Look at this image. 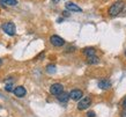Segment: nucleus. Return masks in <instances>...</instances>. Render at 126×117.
Wrapping results in <instances>:
<instances>
[{"label":"nucleus","mask_w":126,"mask_h":117,"mask_svg":"<svg viewBox=\"0 0 126 117\" xmlns=\"http://www.w3.org/2000/svg\"><path fill=\"white\" fill-rule=\"evenodd\" d=\"M124 6H125V2L119 0V1H116L113 5H111L110 8H109V15L110 16H117L119 15L120 13L124 9Z\"/></svg>","instance_id":"f257e3e1"},{"label":"nucleus","mask_w":126,"mask_h":117,"mask_svg":"<svg viewBox=\"0 0 126 117\" xmlns=\"http://www.w3.org/2000/svg\"><path fill=\"white\" fill-rule=\"evenodd\" d=\"M1 28H2V30H4L7 35H9V36H14L15 33H16L15 24H14L13 22H5V23H2Z\"/></svg>","instance_id":"f03ea898"},{"label":"nucleus","mask_w":126,"mask_h":117,"mask_svg":"<svg viewBox=\"0 0 126 117\" xmlns=\"http://www.w3.org/2000/svg\"><path fill=\"white\" fill-rule=\"evenodd\" d=\"M50 43L52 44L53 46H63L65 44V41H64V38H61L60 36H58V35H52L51 37H50Z\"/></svg>","instance_id":"7ed1b4c3"},{"label":"nucleus","mask_w":126,"mask_h":117,"mask_svg":"<svg viewBox=\"0 0 126 117\" xmlns=\"http://www.w3.org/2000/svg\"><path fill=\"white\" fill-rule=\"evenodd\" d=\"M90 104H92V98H89V96L82 98L80 100V102H79V104H78V109L79 110H84V109H87Z\"/></svg>","instance_id":"20e7f679"},{"label":"nucleus","mask_w":126,"mask_h":117,"mask_svg":"<svg viewBox=\"0 0 126 117\" xmlns=\"http://www.w3.org/2000/svg\"><path fill=\"white\" fill-rule=\"evenodd\" d=\"M64 92V87H63V85L61 83H53V85H51V87H50V93L52 95H59L61 94Z\"/></svg>","instance_id":"39448f33"},{"label":"nucleus","mask_w":126,"mask_h":117,"mask_svg":"<svg viewBox=\"0 0 126 117\" xmlns=\"http://www.w3.org/2000/svg\"><path fill=\"white\" fill-rule=\"evenodd\" d=\"M82 96H83V93L80 89H73L69 93V98H72L73 101H79L82 98Z\"/></svg>","instance_id":"423d86ee"},{"label":"nucleus","mask_w":126,"mask_h":117,"mask_svg":"<svg viewBox=\"0 0 126 117\" xmlns=\"http://www.w3.org/2000/svg\"><path fill=\"white\" fill-rule=\"evenodd\" d=\"M13 93H14L15 96H17V98H23L24 95L27 94V91H26V88H24L23 86H17V87L14 88Z\"/></svg>","instance_id":"0eeeda50"},{"label":"nucleus","mask_w":126,"mask_h":117,"mask_svg":"<svg viewBox=\"0 0 126 117\" xmlns=\"http://www.w3.org/2000/svg\"><path fill=\"white\" fill-rule=\"evenodd\" d=\"M65 7L67 11H71V12H77V13L82 12V8H80L77 4H74V2H67V4L65 5Z\"/></svg>","instance_id":"6e6552de"},{"label":"nucleus","mask_w":126,"mask_h":117,"mask_svg":"<svg viewBox=\"0 0 126 117\" xmlns=\"http://www.w3.org/2000/svg\"><path fill=\"white\" fill-rule=\"evenodd\" d=\"M98 87L101 88V89H109V88L111 87V81L109 79H102V80H99Z\"/></svg>","instance_id":"1a4fd4ad"},{"label":"nucleus","mask_w":126,"mask_h":117,"mask_svg":"<svg viewBox=\"0 0 126 117\" xmlns=\"http://www.w3.org/2000/svg\"><path fill=\"white\" fill-rule=\"evenodd\" d=\"M57 98H58V101L61 102V103H66V102L69 100V94H67V93H65V92H63L61 94L57 95Z\"/></svg>","instance_id":"9d476101"},{"label":"nucleus","mask_w":126,"mask_h":117,"mask_svg":"<svg viewBox=\"0 0 126 117\" xmlns=\"http://www.w3.org/2000/svg\"><path fill=\"white\" fill-rule=\"evenodd\" d=\"M95 53H96L95 48H92V46H89V48H84V49H83V55H86L87 57L95 56Z\"/></svg>","instance_id":"9b49d317"},{"label":"nucleus","mask_w":126,"mask_h":117,"mask_svg":"<svg viewBox=\"0 0 126 117\" xmlns=\"http://www.w3.org/2000/svg\"><path fill=\"white\" fill-rule=\"evenodd\" d=\"M87 63L90 65H95L99 63V59H98V57H96V56H90V57H88Z\"/></svg>","instance_id":"f8f14e48"},{"label":"nucleus","mask_w":126,"mask_h":117,"mask_svg":"<svg viewBox=\"0 0 126 117\" xmlns=\"http://www.w3.org/2000/svg\"><path fill=\"white\" fill-rule=\"evenodd\" d=\"M1 4H6V5H9V6H15L17 5V1L16 0H0Z\"/></svg>","instance_id":"ddd939ff"},{"label":"nucleus","mask_w":126,"mask_h":117,"mask_svg":"<svg viewBox=\"0 0 126 117\" xmlns=\"http://www.w3.org/2000/svg\"><path fill=\"white\" fill-rule=\"evenodd\" d=\"M13 83L12 82H9V83H6V87H5V89H6V91L7 92H13L14 91V88H13Z\"/></svg>","instance_id":"4468645a"},{"label":"nucleus","mask_w":126,"mask_h":117,"mask_svg":"<svg viewBox=\"0 0 126 117\" xmlns=\"http://www.w3.org/2000/svg\"><path fill=\"white\" fill-rule=\"evenodd\" d=\"M46 68H47V72H50V73H52V72L56 71V66H54L53 64H49Z\"/></svg>","instance_id":"2eb2a0df"},{"label":"nucleus","mask_w":126,"mask_h":117,"mask_svg":"<svg viewBox=\"0 0 126 117\" xmlns=\"http://www.w3.org/2000/svg\"><path fill=\"white\" fill-rule=\"evenodd\" d=\"M122 107H123V109L124 110H126V98L123 100V102H122Z\"/></svg>","instance_id":"dca6fc26"},{"label":"nucleus","mask_w":126,"mask_h":117,"mask_svg":"<svg viewBox=\"0 0 126 117\" xmlns=\"http://www.w3.org/2000/svg\"><path fill=\"white\" fill-rule=\"evenodd\" d=\"M87 116L88 117H95V113H94V111H88Z\"/></svg>","instance_id":"f3484780"},{"label":"nucleus","mask_w":126,"mask_h":117,"mask_svg":"<svg viewBox=\"0 0 126 117\" xmlns=\"http://www.w3.org/2000/svg\"><path fill=\"white\" fill-rule=\"evenodd\" d=\"M120 117H126V110H123L120 114Z\"/></svg>","instance_id":"a211bd4d"},{"label":"nucleus","mask_w":126,"mask_h":117,"mask_svg":"<svg viewBox=\"0 0 126 117\" xmlns=\"http://www.w3.org/2000/svg\"><path fill=\"white\" fill-rule=\"evenodd\" d=\"M59 1H60V0H52V2H54V4H58Z\"/></svg>","instance_id":"6ab92c4d"},{"label":"nucleus","mask_w":126,"mask_h":117,"mask_svg":"<svg viewBox=\"0 0 126 117\" xmlns=\"http://www.w3.org/2000/svg\"><path fill=\"white\" fill-rule=\"evenodd\" d=\"M1 64H2V60H1V59H0V65H1Z\"/></svg>","instance_id":"aec40b11"},{"label":"nucleus","mask_w":126,"mask_h":117,"mask_svg":"<svg viewBox=\"0 0 126 117\" xmlns=\"http://www.w3.org/2000/svg\"><path fill=\"white\" fill-rule=\"evenodd\" d=\"M125 56H126V49H125Z\"/></svg>","instance_id":"412c9836"}]
</instances>
